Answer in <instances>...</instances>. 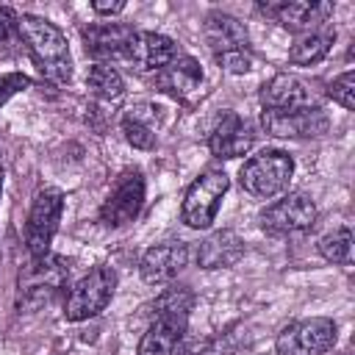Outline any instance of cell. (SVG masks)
<instances>
[{
	"mask_svg": "<svg viewBox=\"0 0 355 355\" xmlns=\"http://www.w3.org/2000/svg\"><path fill=\"white\" fill-rule=\"evenodd\" d=\"M17 31H19V39L25 42L36 69L42 72V78H47L50 83H69L72 55H69L67 36L50 19L36 17V14H22L17 19Z\"/></svg>",
	"mask_w": 355,
	"mask_h": 355,
	"instance_id": "obj_1",
	"label": "cell"
},
{
	"mask_svg": "<svg viewBox=\"0 0 355 355\" xmlns=\"http://www.w3.org/2000/svg\"><path fill=\"white\" fill-rule=\"evenodd\" d=\"M205 44L214 53V61L219 69L230 75H244L252 69V50H250V33L241 19L225 11H211L202 25Z\"/></svg>",
	"mask_w": 355,
	"mask_h": 355,
	"instance_id": "obj_2",
	"label": "cell"
},
{
	"mask_svg": "<svg viewBox=\"0 0 355 355\" xmlns=\"http://www.w3.org/2000/svg\"><path fill=\"white\" fill-rule=\"evenodd\" d=\"M291 175H294V158L286 150H263L241 166L239 180L247 194L269 200L288 189Z\"/></svg>",
	"mask_w": 355,
	"mask_h": 355,
	"instance_id": "obj_3",
	"label": "cell"
},
{
	"mask_svg": "<svg viewBox=\"0 0 355 355\" xmlns=\"http://www.w3.org/2000/svg\"><path fill=\"white\" fill-rule=\"evenodd\" d=\"M227 189H230V178L222 169L200 172L191 180V186L186 189V197H183V205H180V219L194 230L211 227Z\"/></svg>",
	"mask_w": 355,
	"mask_h": 355,
	"instance_id": "obj_4",
	"label": "cell"
},
{
	"mask_svg": "<svg viewBox=\"0 0 355 355\" xmlns=\"http://www.w3.org/2000/svg\"><path fill=\"white\" fill-rule=\"evenodd\" d=\"M116 288V272L111 266H94L86 272L64 297V319L67 322H83L105 311Z\"/></svg>",
	"mask_w": 355,
	"mask_h": 355,
	"instance_id": "obj_5",
	"label": "cell"
},
{
	"mask_svg": "<svg viewBox=\"0 0 355 355\" xmlns=\"http://www.w3.org/2000/svg\"><path fill=\"white\" fill-rule=\"evenodd\" d=\"M69 277V263L58 255H44V258H31V263L19 272L17 288H19V308H39L42 302H50L67 283Z\"/></svg>",
	"mask_w": 355,
	"mask_h": 355,
	"instance_id": "obj_6",
	"label": "cell"
},
{
	"mask_svg": "<svg viewBox=\"0 0 355 355\" xmlns=\"http://www.w3.org/2000/svg\"><path fill=\"white\" fill-rule=\"evenodd\" d=\"M338 327L327 316L297 319L277 333V355H324L336 347Z\"/></svg>",
	"mask_w": 355,
	"mask_h": 355,
	"instance_id": "obj_7",
	"label": "cell"
},
{
	"mask_svg": "<svg viewBox=\"0 0 355 355\" xmlns=\"http://www.w3.org/2000/svg\"><path fill=\"white\" fill-rule=\"evenodd\" d=\"M61 211H64V194L61 189H42L28 211V222H25V247L31 258H44L50 252L53 236L58 230L61 222Z\"/></svg>",
	"mask_w": 355,
	"mask_h": 355,
	"instance_id": "obj_8",
	"label": "cell"
},
{
	"mask_svg": "<svg viewBox=\"0 0 355 355\" xmlns=\"http://www.w3.org/2000/svg\"><path fill=\"white\" fill-rule=\"evenodd\" d=\"M316 225V205L302 191H288L283 200L261 211V227L269 236H294Z\"/></svg>",
	"mask_w": 355,
	"mask_h": 355,
	"instance_id": "obj_9",
	"label": "cell"
},
{
	"mask_svg": "<svg viewBox=\"0 0 355 355\" xmlns=\"http://www.w3.org/2000/svg\"><path fill=\"white\" fill-rule=\"evenodd\" d=\"M144 205V175L139 169H125L108 197L100 205V219L108 227H122L139 216Z\"/></svg>",
	"mask_w": 355,
	"mask_h": 355,
	"instance_id": "obj_10",
	"label": "cell"
},
{
	"mask_svg": "<svg viewBox=\"0 0 355 355\" xmlns=\"http://www.w3.org/2000/svg\"><path fill=\"white\" fill-rule=\"evenodd\" d=\"M258 11L277 25H283L291 33H311L319 31V25L327 22V17L336 11L327 0H280V3H258Z\"/></svg>",
	"mask_w": 355,
	"mask_h": 355,
	"instance_id": "obj_11",
	"label": "cell"
},
{
	"mask_svg": "<svg viewBox=\"0 0 355 355\" xmlns=\"http://www.w3.org/2000/svg\"><path fill=\"white\" fill-rule=\"evenodd\" d=\"M178 44L175 39L155 33V31H133L128 42L125 58L136 67V72H161L178 58Z\"/></svg>",
	"mask_w": 355,
	"mask_h": 355,
	"instance_id": "obj_12",
	"label": "cell"
},
{
	"mask_svg": "<svg viewBox=\"0 0 355 355\" xmlns=\"http://www.w3.org/2000/svg\"><path fill=\"white\" fill-rule=\"evenodd\" d=\"M261 125L269 136L277 139H308V136H322L330 122L324 111L316 105L302 111H263Z\"/></svg>",
	"mask_w": 355,
	"mask_h": 355,
	"instance_id": "obj_13",
	"label": "cell"
},
{
	"mask_svg": "<svg viewBox=\"0 0 355 355\" xmlns=\"http://www.w3.org/2000/svg\"><path fill=\"white\" fill-rule=\"evenodd\" d=\"M261 105L263 111H302L316 108V100L302 78L291 72H277L261 86Z\"/></svg>",
	"mask_w": 355,
	"mask_h": 355,
	"instance_id": "obj_14",
	"label": "cell"
},
{
	"mask_svg": "<svg viewBox=\"0 0 355 355\" xmlns=\"http://www.w3.org/2000/svg\"><path fill=\"white\" fill-rule=\"evenodd\" d=\"M186 263H189V244L186 241H180V239L178 241H161V244H153L141 255L139 272H141L144 283L164 286V283H172Z\"/></svg>",
	"mask_w": 355,
	"mask_h": 355,
	"instance_id": "obj_15",
	"label": "cell"
},
{
	"mask_svg": "<svg viewBox=\"0 0 355 355\" xmlns=\"http://www.w3.org/2000/svg\"><path fill=\"white\" fill-rule=\"evenodd\" d=\"M202 80H205L202 67L191 55H178L169 67L155 72V86L180 103H194L202 92Z\"/></svg>",
	"mask_w": 355,
	"mask_h": 355,
	"instance_id": "obj_16",
	"label": "cell"
},
{
	"mask_svg": "<svg viewBox=\"0 0 355 355\" xmlns=\"http://www.w3.org/2000/svg\"><path fill=\"white\" fill-rule=\"evenodd\" d=\"M130 36H133V28L119 22H92L80 31L86 55H92L97 64H105L108 58H125Z\"/></svg>",
	"mask_w": 355,
	"mask_h": 355,
	"instance_id": "obj_17",
	"label": "cell"
},
{
	"mask_svg": "<svg viewBox=\"0 0 355 355\" xmlns=\"http://www.w3.org/2000/svg\"><path fill=\"white\" fill-rule=\"evenodd\" d=\"M252 141H255V133H252L250 122H244L236 111H227V114L214 125V130H211V136H208V150H211L216 158L230 161V158H239V155L250 153Z\"/></svg>",
	"mask_w": 355,
	"mask_h": 355,
	"instance_id": "obj_18",
	"label": "cell"
},
{
	"mask_svg": "<svg viewBox=\"0 0 355 355\" xmlns=\"http://www.w3.org/2000/svg\"><path fill=\"white\" fill-rule=\"evenodd\" d=\"M244 258V241L236 230L222 227L200 241L197 266L200 269H230Z\"/></svg>",
	"mask_w": 355,
	"mask_h": 355,
	"instance_id": "obj_19",
	"label": "cell"
},
{
	"mask_svg": "<svg viewBox=\"0 0 355 355\" xmlns=\"http://www.w3.org/2000/svg\"><path fill=\"white\" fill-rule=\"evenodd\" d=\"M186 327H189L186 316H155L147 333L141 336L136 355H178Z\"/></svg>",
	"mask_w": 355,
	"mask_h": 355,
	"instance_id": "obj_20",
	"label": "cell"
},
{
	"mask_svg": "<svg viewBox=\"0 0 355 355\" xmlns=\"http://www.w3.org/2000/svg\"><path fill=\"white\" fill-rule=\"evenodd\" d=\"M158 105H150V114H144V103L133 105L125 116H122V133L128 139L130 147L136 150H153L155 147V130H158Z\"/></svg>",
	"mask_w": 355,
	"mask_h": 355,
	"instance_id": "obj_21",
	"label": "cell"
},
{
	"mask_svg": "<svg viewBox=\"0 0 355 355\" xmlns=\"http://www.w3.org/2000/svg\"><path fill=\"white\" fill-rule=\"evenodd\" d=\"M333 42H336V31H330V28L302 33V36L291 44V50H288V61H291V64H297V67L319 64V61L330 53Z\"/></svg>",
	"mask_w": 355,
	"mask_h": 355,
	"instance_id": "obj_22",
	"label": "cell"
},
{
	"mask_svg": "<svg viewBox=\"0 0 355 355\" xmlns=\"http://www.w3.org/2000/svg\"><path fill=\"white\" fill-rule=\"evenodd\" d=\"M86 86L92 89V94H97L105 103H116L125 94V80L111 64H92L86 75Z\"/></svg>",
	"mask_w": 355,
	"mask_h": 355,
	"instance_id": "obj_23",
	"label": "cell"
},
{
	"mask_svg": "<svg viewBox=\"0 0 355 355\" xmlns=\"http://www.w3.org/2000/svg\"><path fill=\"white\" fill-rule=\"evenodd\" d=\"M191 308H194V291L183 283H175V286L164 288L153 302L155 316H186L189 319Z\"/></svg>",
	"mask_w": 355,
	"mask_h": 355,
	"instance_id": "obj_24",
	"label": "cell"
},
{
	"mask_svg": "<svg viewBox=\"0 0 355 355\" xmlns=\"http://www.w3.org/2000/svg\"><path fill=\"white\" fill-rule=\"evenodd\" d=\"M319 255L330 263L349 266L352 263V230L349 227H336L319 239Z\"/></svg>",
	"mask_w": 355,
	"mask_h": 355,
	"instance_id": "obj_25",
	"label": "cell"
},
{
	"mask_svg": "<svg viewBox=\"0 0 355 355\" xmlns=\"http://www.w3.org/2000/svg\"><path fill=\"white\" fill-rule=\"evenodd\" d=\"M327 97H330L333 103H338L341 108L352 111V108H355V72H352V69L341 72V75L327 86Z\"/></svg>",
	"mask_w": 355,
	"mask_h": 355,
	"instance_id": "obj_26",
	"label": "cell"
},
{
	"mask_svg": "<svg viewBox=\"0 0 355 355\" xmlns=\"http://www.w3.org/2000/svg\"><path fill=\"white\" fill-rule=\"evenodd\" d=\"M28 86H31V78L22 75V72H6V75H0V105H3L8 97H14L17 92L28 89Z\"/></svg>",
	"mask_w": 355,
	"mask_h": 355,
	"instance_id": "obj_27",
	"label": "cell"
},
{
	"mask_svg": "<svg viewBox=\"0 0 355 355\" xmlns=\"http://www.w3.org/2000/svg\"><path fill=\"white\" fill-rule=\"evenodd\" d=\"M92 11L100 14V17H114V14H122L125 11V3L122 0H94L92 3Z\"/></svg>",
	"mask_w": 355,
	"mask_h": 355,
	"instance_id": "obj_28",
	"label": "cell"
},
{
	"mask_svg": "<svg viewBox=\"0 0 355 355\" xmlns=\"http://www.w3.org/2000/svg\"><path fill=\"white\" fill-rule=\"evenodd\" d=\"M17 11L11 6H0V39H6L14 28H17Z\"/></svg>",
	"mask_w": 355,
	"mask_h": 355,
	"instance_id": "obj_29",
	"label": "cell"
},
{
	"mask_svg": "<svg viewBox=\"0 0 355 355\" xmlns=\"http://www.w3.org/2000/svg\"><path fill=\"white\" fill-rule=\"evenodd\" d=\"M0 191H3V153H0Z\"/></svg>",
	"mask_w": 355,
	"mask_h": 355,
	"instance_id": "obj_30",
	"label": "cell"
}]
</instances>
